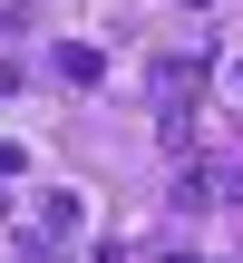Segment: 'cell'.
Returning a JSON list of instances; mask_svg holds the SVG:
<instances>
[{
  "instance_id": "obj_1",
  "label": "cell",
  "mask_w": 243,
  "mask_h": 263,
  "mask_svg": "<svg viewBox=\"0 0 243 263\" xmlns=\"http://www.w3.org/2000/svg\"><path fill=\"white\" fill-rule=\"evenodd\" d=\"M78 215H88V195H78V185H58V195H39V224H49V234H78Z\"/></svg>"
}]
</instances>
